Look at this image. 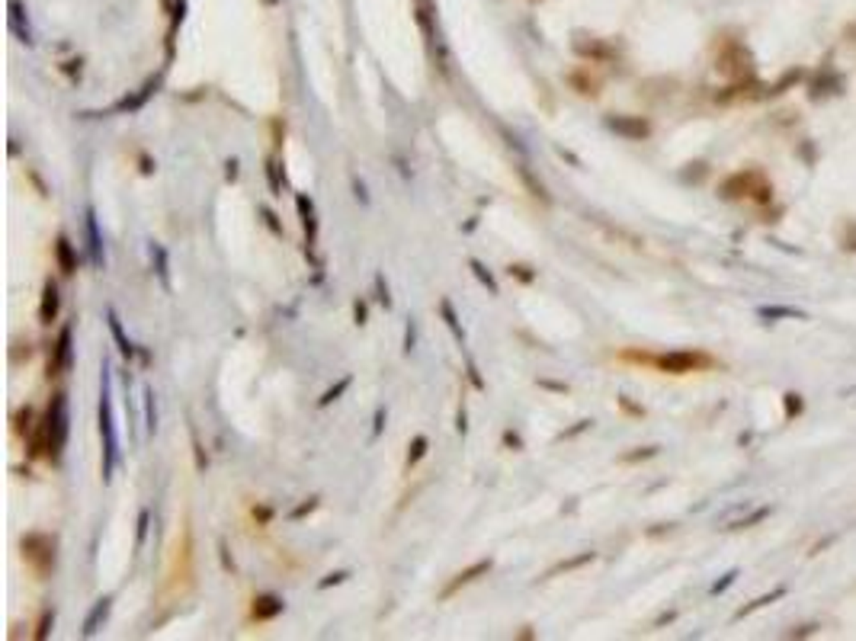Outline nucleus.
Wrapping results in <instances>:
<instances>
[{
    "instance_id": "nucleus-8",
    "label": "nucleus",
    "mask_w": 856,
    "mask_h": 641,
    "mask_svg": "<svg viewBox=\"0 0 856 641\" xmlns=\"http://www.w3.org/2000/svg\"><path fill=\"white\" fill-rule=\"evenodd\" d=\"M84 228H87V250H90V263L97 269L106 266V254H103V237H100V224H97V212L93 205H87L84 212Z\"/></svg>"
},
{
    "instance_id": "nucleus-4",
    "label": "nucleus",
    "mask_w": 856,
    "mask_h": 641,
    "mask_svg": "<svg viewBox=\"0 0 856 641\" xmlns=\"http://www.w3.org/2000/svg\"><path fill=\"white\" fill-rule=\"evenodd\" d=\"M103 388H100V436H103V481H113L119 465V439L113 423V395H110V365L103 363Z\"/></svg>"
},
{
    "instance_id": "nucleus-14",
    "label": "nucleus",
    "mask_w": 856,
    "mask_h": 641,
    "mask_svg": "<svg viewBox=\"0 0 856 641\" xmlns=\"http://www.w3.org/2000/svg\"><path fill=\"white\" fill-rule=\"evenodd\" d=\"M55 260H58V269L65 276H74L78 273V254H74V244L68 241L65 234L55 241Z\"/></svg>"
},
{
    "instance_id": "nucleus-36",
    "label": "nucleus",
    "mask_w": 856,
    "mask_h": 641,
    "mask_svg": "<svg viewBox=\"0 0 856 641\" xmlns=\"http://www.w3.org/2000/svg\"><path fill=\"white\" fill-rule=\"evenodd\" d=\"M350 577V570H334V574H328L321 583H318V590H328V587H337V583H343Z\"/></svg>"
},
{
    "instance_id": "nucleus-15",
    "label": "nucleus",
    "mask_w": 856,
    "mask_h": 641,
    "mask_svg": "<svg viewBox=\"0 0 856 641\" xmlns=\"http://www.w3.org/2000/svg\"><path fill=\"white\" fill-rule=\"evenodd\" d=\"M110 609H113V596H100V600L93 603L90 615H87V619H84V635H87V638H90V635H97V628L106 622V615H110Z\"/></svg>"
},
{
    "instance_id": "nucleus-6",
    "label": "nucleus",
    "mask_w": 856,
    "mask_h": 641,
    "mask_svg": "<svg viewBox=\"0 0 856 641\" xmlns=\"http://www.w3.org/2000/svg\"><path fill=\"white\" fill-rule=\"evenodd\" d=\"M719 74L731 77V80H751L753 77V58L751 51L741 42H725V48L719 51Z\"/></svg>"
},
{
    "instance_id": "nucleus-42",
    "label": "nucleus",
    "mask_w": 856,
    "mask_h": 641,
    "mask_svg": "<svg viewBox=\"0 0 856 641\" xmlns=\"http://www.w3.org/2000/svg\"><path fill=\"white\" fill-rule=\"evenodd\" d=\"M260 215H263V222H266V224H270V228H273V231H276V234H283V224H279V222H276V215H273V212H270V209H260Z\"/></svg>"
},
{
    "instance_id": "nucleus-37",
    "label": "nucleus",
    "mask_w": 856,
    "mask_h": 641,
    "mask_svg": "<svg viewBox=\"0 0 856 641\" xmlns=\"http://www.w3.org/2000/svg\"><path fill=\"white\" fill-rule=\"evenodd\" d=\"M507 273L516 276V279H523V282H533L536 279V273H529V266H523V263H510Z\"/></svg>"
},
{
    "instance_id": "nucleus-46",
    "label": "nucleus",
    "mask_w": 856,
    "mask_h": 641,
    "mask_svg": "<svg viewBox=\"0 0 856 641\" xmlns=\"http://www.w3.org/2000/svg\"><path fill=\"white\" fill-rule=\"evenodd\" d=\"M225 177L228 179H238V160H234V157L225 164Z\"/></svg>"
},
{
    "instance_id": "nucleus-49",
    "label": "nucleus",
    "mask_w": 856,
    "mask_h": 641,
    "mask_svg": "<svg viewBox=\"0 0 856 641\" xmlns=\"http://www.w3.org/2000/svg\"><path fill=\"white\" fill-rule=\"evenodd\" d=\"M503 442H507V446H513V449H520V446H523L520 436H516V433H503Z\"/></svg>"
},
{
    "instance_id": "nucleus-17",
    "label": "nucleus",
    "mask_w": 856,
    "mask_h": 641,
    "mask_svg": "<svg viewBox=\"0 0 856 641\" xmlns=\"http://www.w3.org/2000/svg\"><path fill=\"white\" fill-rule=\"evenodd\" d=\"M296 205H298V215H302V224H305V234H308V244H315V234H318L315 205H311V199L305 196V192H298V196H296Z\"/></svg>"
},
{
    "instance_id": "nucleus-24",
    "label": "nucleus",
    "mask_w": 856,
    "mask_h": 641,
    "mask_svg": "<svg viewBox=\"0 0 856 641\" xmlns=\"http://www.w3.org/2000/svg\"><path fill=\"white\" fill-rule=\"evenodd\" d=\"M574 48H578L584 58H597V61H610V58H612V51L606 48V45H600V42H590V45L578 42V45H574Z\"/></svg>"
},
{
    "instance_id": "nucleus-30",
    "label": "nucleus",
    "mask_w": 856,
    "mask_h": 641,
    "mask_svg": "<svg viewBox=\"0 0 856 641\" xmlns=\"http://www.w3.org/2000/svg\"><path fill=\"white\" fill-rule=\"evenodd\" d=\"M148 523H151V513L142 510L138 513V529H135V548H142L145 545V536H148Z\"/></svg>"
},
{
    "instance_id": "nucleus-34",
    "label": "nucleus",
    "mask_w": 856,
    "mask_h": 641,
    "mask_svg": "<svg viewBox=\"0 0 856 641\" xmlns=\"http://www.w3.org/2000/svg\"><path fill=\"white\" fill-rule=\"evenodd\" d=\"M571 83L580 90V93H587V96H597V83H593V80H587V77L571 74Z\"/></svg>"
},
{
    "instance_id": "nucleus-41",
    "label": "nucleus",
    "mask_w": 856,
    "mask_h": 641,
    "mask_svg": "<svg viewBox=\"0 0 856 641\" xmlns=\"http://www.w3.org/2000/svg\"><path fill=\"white\" fill-rule=\"evenodd\" d=\"M734 577H738V570H728V574L721 577V580L712 587V593H721V590H725V587H731V583H734Z\"/></svg>"
},
{
    "instance_id": "nucleus-47",
    "label": "nucleus",
    "mask_w": 856,
    "mask_h": 641,
    "mask_svg": "<svg viewBox=\"0 0 856 641\" xmlns=\"http://www.w3.org/2000/svg\"><path fill=\"white\" fill-rule=\"evenodd\" d=\"M414 350V324H407V333H404V353Z\"/></svg>"
},
{
    "instance_id": "nucleus-12",
    "label": "nucleus",
    "mask_w": 856,
    "mask_h": 641,
    "mask_svg": "<svg viewBox=\"0 0 856 641\" xmlns=\"http://www.w3.org/2000/svg\"><path fill=\"white\" fill-rule=\"evenodd\" d=\"M58 308H61V295H58V286H55L52 279L42 286V305H39V324H52L55 318H58Z\"/></svg>"
},
{
    "instance_id": "nucleus-53",
    "label": "nucleus",
    "mask_w": 856,
    "mask_h": 641,
    "mask_svg": "<svg viewBox=\"0 0 856 641\" xmlns=\"http://www.w3.org/2000/svg\"><path fill=\"white\" fill-rule=\"evenodd\" d=\"M539 385H546V388H552V391H568L565 385H558V382H539Z\"/></svg>"
},
{
    "instance_id": "nucleus-27",
    "label": "nucleus",
    "mask_w": 856,
    "mask_h": 641,
    "mask_svg": "<svg viewBox=\"0 0 856 641\" xmlns=\"http://www.w3.org/2000/svg\"><path fill=\"white\" fill-rule=\"evenodd\" d=\"M52 625H55V613H52V609H46V613H42V619H39V625H36V635H33V638H36V641H46V638H48V632H52Z\"/></svg>"
},
{
    "instance_id": "nucleus-23",
    "label": "nucleus",
    "mask_w": 856,
    "mask_h": 641,
    "mask_svg": "<svg viewBox=\"0 0 856 641\" xmlns=\"http://www.w3.org/2000/svg\"><path fill=\"white\" fill-rule=\"evenodd\" d=\"M469 266H471V273L478 276V282H481V286L488 288L491 295H497V292H501V288H497V279L488 273V269H484V263H481V260H469Z\"/></svg>"
},
{
    "instance_id": "nucleus-9",
    "label": "nucleus",
    "mask_w": 856,
    "mask_h": 641,
    "mask_svg": "<svg viewBox=\"0 0 856 641\" xmlns=\"http://www.w3.org/2000/svg\"><path fill=\"white\" fill-rule=\"evenodd\" d=\"M491 564H494V561H491V558H481V561H475V564H471V568L459 570V574L452 577L449 583H446V590H443V593H439V600H449V596H456L462 587H469L471 580H478V577H481V574H488V570H491Z\"/></svg>"
},
{
    "instance_id": "nucleus-50",
    "label": "nucleus",
    "mask_w": 856,
    "mask_h": 641,
    "mask_svg": "<svg viewBox=\"0 0 856 641\" xmlns=\"http://www.w3.org/2000/svg\"><path fill=\"white\" fill-rule=\"evenodd\" d=\"M254 513H257V516H260V523H270V516H273V510H270V506H260V510H254Z\"/></svg>"
},
{
    "instance_id": "nucleus-35",
    "label": "nucleus",
    "mask_w": 856,
    "mask_h": 641,
    "mask_svg": "<svg viewBox=\"0 0 856 641\" xmlns=\"http://www.w3.org/2000/svg\"><path fill=\"white\" fill-rule=\"evenodd\" d=\"M770 516V506H760L753 516H747V519H741V523H734V526H728V529H744V526H753V523H760V519H766Z\"/></svg>"
},
{
    "instance_id": "nucleus-29",
    "label": "nucleus",
    "mask_w": 856,
    "mask_h": 641,
    "mask_svg": "<svg viewBox=\"0 0 856 641\" xmlns=\"http://www.w3.org/2000/svg\"><path fill=\"white\" fill-rule=\"evenodd\" d=\"M760 318H805L795 308H760Z\"/></svg>"
},
{
    "instance_id": "nucleus-38",
    "label": "nucleus",
    "mask_w": 856,
    "mask_h": 641,
    "mask_svg": "<svg viewBox=\"0 0 856 641\" xmlns=\"http://www.w3.org/2000/svg\"><path fill=\"white\" fill-rule=\"evenodd\" d=\"M315 506H318V497H308V500H305V504H298L296 510L289 513V519H302V516H308V513L315 510Z\"/></svg>"
},
{
    "instance_id": "nucleus-1",
    "label": "nucleus",
    "mask_w": 856,
    "mask_h": 641,
    "mask_svg": "<svg viewBox=\"0 0 856 641\" xmlns=\"http://www.w3.org/2000/svg\"><path fill=\"white\" fill-rule=\"evenodd\" d=\"M65 442H68V397L58 391V395H52L46 420H42L39 433L33 439V455L46 452L52 462H58L61 452H65Z\"/></svg>"
},
{
    "instance_id": "nucleus-44",
    "label": "nucleus",
    "mask_w": 856,
    "mask_h": 641,
    "mask_svg": "<svg viewBox=\"0 0 856 641\" xmlns=\"http://www.w3.org/2000/svg\"><path fill=\"white\" fill-rule=\"evenodd\" d=\"M382 423H385V410H375V427H372V439H379V433H382Z\"/></svg>"
},
{
    "instance_id": "nucleus-5",
    "label": "nucleus",
    "mask_w": 856,
    "mask_h": 641,
    "mask_svg": "<svg viewBox=\"0 0 856 641\" xmlns=\"http://www.w3.org/2000/svg\"><path fill=\"white\" fill-rule=\"evenodd\" d=\"M23 558L29 561V568L36 570L39 577H48L55 568V536H46V532H26L20 538Z\"/></svg>"
},
{
    "instance_id": "nucleus-28",
    "label": "nucleus",
    "mask_w": 856,
    "mask_h": 641,
    "mask_svg": "<svg viewBox=\"0 0 856 641\" xmlns=\"http://www.w3.org/2000/svg\"><path fill=\"white\" fill-rule=\"evenodd\" d=\"M776 596H783V590H776V593H766V596H760V600H753L751 606L738 609V613H734V619H744V615H751L753 609H760V606H766V603H773V600H776Z\"/></svg>"
},
{
    "instance_id": "nucleus-21",
    "label": "nucleus",
    "mask_w": 856,
    "mask_h": 641,
    "mask_svg": "<svg viewBox=\"0 0 856 641\" xmlns=\"http://www.w3.org/2000/svg\"><path fill=\"white\" fill-rule=\"evenodd\" d=\"M145 429L155 436L157 429V407H155V388H145Z\"/></svg>"
},
{
    "instance_id": "nucleus-25",
    "label": "nucleus",
    "mask_w": 856,
    "mask_h": 641,
    "mask_svg": "<svg viewBox=\"0 0 856 641\" xmlns=\"http://www.w3.org/2000/svg\"><path fill=\"white\" fill-rule=\"evenodd\" d=\"M427 446H430V442H427V436H414L411 446H407V468H414L420 459H424V455H427Z\"/></svg>"
},
{
    "instance_id": "nucleus-20",
    "label": "nucleus",
    "mask_w": 856,
    "mask_h": 641,
    "mask_svg": "<svg viewBox=\"0 0 856 641\" xmlns=\"http://www.w3.org/2000/svg\"><path fill=\"white\" fill-rule=\"evenodd\" d=\"M439 311H443L446 327L452 330V337H456L459 343H462V340H465V330H462V324H459V318H456V308H452V301H446V298H443V301H439Z\"/></svg>"
},
{
    "instance_id": "nucleus-43",
    "label": "nucleus",
    "mask_w": 856,
    "mask_h": 641,
    "mask_svg": "<svg viewBox=\"0 0 856 641\" xmlns=\"http://www.w3.org/2000/svg\"><path fill=\"white\" fill-rule=\"evenodd\" d=\"M590 423H593V420H580V423H578V427H571V429H568V433H561V439H571V436H578V433H584V429H587V427H590Z\"/></svg>"
},
{
    "instance_id": "nucleus-13",
    "label": "nucleus",
    "mask_w": 856,
    "mask_h": 641,
    "mask_svg": "<svg viewBox=\"0 0 856 641\" xmlns=\"http://www.w3.org/2000/svg\"><path fill=\"white\" fill-rule=\"evenodd\" d=\"M106 324H110V333H113V340H116L119 353H122L125 359H132V356H135V353H138V346L132 343L129 337H125V330H122V320H119L116 308H106Z\"/></svg>"
},
{
    "instance_id": "nucleus-40",
    "label": "nucleus",
    "mask_w": 856,
    "mask_h": 641,
    "mask_svg": "<svg viewBox=\"0 0 856 641\" xmlns=\"http://www.w3.org/2000/svg\"><path fill=\"white\" fill-rule=\"evenodd\" d=\"M651 455H657V446H644L642 452H629L622 462H638V459H651Z\"/></svg>"
},
{
    "instance_id": "nucleus-10",
    "label": "nucleus",
    "mask_w": 856,
    "mask_h": 641,
    "mask_svg": "<svg viewBox=\"0 0 856 641\" xmlns=\"http://www.w3.org/2000/svg\"><path fill=\"white\" fill-rule=\"evenodd\" d=\"M65 369H71V327H61L58 343H55V356L48 363V375H61Z\"/></svg>"
},
{
    "instance_id": "nucleus-19",
    "label": "nucleus",
    "mask_w": 856,
    "mask_h": 641,
    "mask_svg": "<svg viewBox=\"0 0 856 641\" xmlns=\"http://www.w3.org/2000/svg\"><path fill=\"white\" fill-rule=\"evenodd\" d=\"M151 256H155V263H157L161 286L170 288V263H167V250H164V244H151Z\"/></svg>"
},
{
    "instance_id": "nucleus-51",
    "label": "nucleus",
    "mask_w": 856,
    "mask_h": 641,
    "mask_svg": "<svg viewBox=\"0 0 856 641\" xmlns=\"http://www.w3.org/2000/svg\"><path fill=\"white\" fill-rule=\"evenodd\" d=\"M456 429H459V433H465V429H469V423H465V407H459V423H456Z\"/></svg>"
},
{
    "instance_id": "nucleus-11",
    "label": "nucleus",
    "mask_w": 856,
    "mask_h": 641,
    "mask_svg": "<svg viewBox=\"0 0 856 641\" xmlns=\"http://www.w3.org/2000/svg\"><path fill=\"white\" fill-rule=\"evenodd\" d=\"M286 609V603H283V596H276V593H260V596H254V606H251V615L257 622H270V619H276L279 613Z\"/></svg>"
},
{
    "instance_id": "nucleus-31",
    "label": "nucleus",
    "mask_w": 856,
    "mask_h": 641,
    "mask_svg": "<svg viewBox=\"0 0 856 641\" xmlns=\"http://www.w3.org/2000/svg\"><path fill=\"white\" fill-rule=\"evenodd\" d=\"M783 404H785V417H789V420H792V417H795V414H798V410H802V407H805V401H802V395H795V391H789V395H785V397H783Z\"/></svg>"
},
{
    "instance_id": "nucleus-33",
    "label": "nucleus",
    "mask_w": 856,
    "mask_h": 641,
    "mask_svg": "<svg viewBox=\"0 0 856 641\" xmlns=\"http://www.w3.org/2000/svg\"><path fill=\"white\" fill-rule=\"evenodd\" d=\"M520 177H523V183H526L529 189H533V196H536V199H542V202H548V192H546V186H542V183H536V179L529 177L526 170H520Z\"/></svg>"
},
{
    "instance_id": "nucleus-18",
    "label": "nucleus",
    "mask_w": 856,
    "mask_h": 641,
    "mask_svg": "<svg viewBox=\"0 0 856 641\" xmlns=\"http://www.w3.org/2000/svg\"><path fill=\"white\" fill-rule=\"evenodd\" d=\"M155 90H157V80L151 77V80L145 83V87L138 90L135 96H125V100H119V103H116V109H119V113H135V109H142V106H145V100H148V96L155 93Z\"/></svg>"
},
{
    "instance_id": "nucleus-48",
    "label": "nucleus",
    "mask_w": 856,
    "mask_h": 641,
    "mask_svg": "<svg viewBox=\"0 0 856 641\" xmlns=\"http://www.w3.org/2000/svg\"><path fill=\"white\" fill-rule=\"evenodd\" d=\"M353 311H356V324H366V305H362V301H356Z\"/></svg>"
},
{
    "instance_id": "nucleus-3",
    "label": "nucleus",
    "mask_w": 856,
    "mask_h": 641,
    "mask_svg": "<svg viewBox=\"0 0 856 641\" xmlns=\"http://www.w3.org/2000/svg\"><path fill=\"white\" fill-rule=\"evenodd\" d=\"M625 359H638V363L654 365V369L667 372V375H689V372H702V369H712L715 365V359L699 350H670V353H657V356H648V353H625Z\"/></svg>"
},
{
    "instance_id": "nucleus-39",
    "label": "nucleus",
    "mask_w": 856,
    "mask_h": 641,
    "mask_svg": "<svg viewBox=\"0 0 856 641\" xmlns=\"http://www.w3.org/2000/svg\"><path fill=\"white\" fill-rule=\"evenodd\" d=\"M375 292H379V301L385 308H392V295H388V286H385V279H382V273L375 276Z\"/></svg>"
},
{
    "instance_id": "nucleus-45",
    "label": "nucleus",
    "mask_w": 856,
    "mask_h": 641,
    "mask_svg": "<svg viewBox=\"0 0 856 641\" xmlns=\"http://www.w3.org/2000/svg\"><path fill=\"white\" fill-rule=\"evenodd\" d=\"M193 449H196V468H206V455H202V446H199V439H196V433H193Z\"/></svg>"
},
{
    "instance_id": "nucleus-52",
    "label": "nucleus",
    "mask_w": 856,
    "mask_h": 641,
    "mask_svg": "<svg viewBox=\"0 0 856 641\" xmlns=\"http://www.w3.org/2000/svg\"><path fill=\"white\" fill-rule=\"evenodd\" d=\"M353 186H356V196H360V199H362V202H369V196H366V186H362V183H360V179H356V183H353Z\"/></svg>"
},
{
    "instance_id": "nucleus-32",
    "label": "nucleus",
    "mask_w": 856,
    "mask_h": 641,
    "mask_svg": "<svg viewBox=\"0 0 856 641\" xmlns=\"http://www.w3.org/2000/svg\"><path fill=\"white\" fill-rule=\"evenodd\" d=\"M593 558H597L593 551H584V555H578V558H571V561L558 564V568H555V574H558V570H574V568H580V564H590Z\"/></svg>"
},
{
    "instance_id": "nucleus-2",
    "label": "nucleus",
    "mask_w": 856,
    "mask_h": 641,
    "mask_svg": "<svg viewBox=\"0 0 856 641\" xmlns=\"http://www.w3.org/2000/svg\"><path fill=\"white\" fill-rule=\"evenodd\" d=\"M719 196L721 199H751L757 205L773 202V183L766 179V173L760 167H744L738 173H728L719 183Z\"/></svg>"
},
{
    "instance_id": "nucleus-16",
    "label": "nucleus",
    "mask_w": 856,
    "mask_h": 641,
    "mask_svg": "<svg viewBox=\"0 0 856 641\" xmlns=\"http://www.w3.org/2000/svg\"><path fill=\"white\" fill-rule=\"evenodd\" d=\"M10 29L16 32V38L26 45H33V32H29V19H23V4L10 0Z\"/></svg>"
},
{
    "instance_id": "nucleus-22",
    "label": "nucleus",
    "mask_w": 856,
    "mask_h": 641,
    "mask_svg": "<svg viewBox=\"0 0 856 641\" xmlns=\"http://www.w3.org/2000/svg\"><path fill=\"white\" fill-rule=\"evenodd\" d=\"M350 385H353V378H350V375H343L340 382H337V385H330V388L324 391V395H321V401H318V407H330V404H334L337 397H340L343 391L350 388Z\"/></svg>"
},
{
    "instance_id": "nucleus-7",
    "label": "nucleus",
    "mask_w": 856,
    "mask_h": 641,
    "mask_svg": "<svg viewBox=\"0 0 856 641\" xmlns=\"http://www.w3.org/2000/svg\"><path fill=\"white\" fill-rule=\"evenodd\" d=\"M606 125H610L616 135L629 138V141H642V138H648L651 135V122L642 119V115H610Z\"/></svg>"
},
{
    "instance_id": "nucleus-26",
    "label": "nucleus",
    "mask_w": 856,
    "mask_h": 641,
    "mask_svg": "<svg viewBox=\"0 0 856 641\" xmlns=\"http://www.w3.org/2000/svg\"><path fill=\"white\" fill-rule=\"evenodd\" d=\"M33 417H36V414H33V407H29V404H26V407L16 410V417H14V420H16V423H14V433L26 436L29 429H33Z\"/></svg>"
}]
</instances>
